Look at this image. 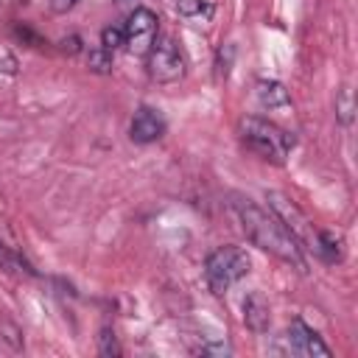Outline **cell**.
<instances>
[{
  "label": "cell",
  "mask_w": 358,
  "mask_h": 358,
  "mask_svg": "<svg viewBox=\"0 0 358 358\" xmlns=\"http://www.w3.org/2000/svg\"><path fill=\"white\" fill-rule=\"evenodd\" d=\"M241 137L249 151H255L257 157H263L274 165H282L285 157L296 145V137L291 131L280 129L277 123H271L266 117H255V115L241 120Z\"/></svg>",
  "instance_id": "2"
},
{
  "label": "cell",
  "mask_w": 358,
  "mask_h": 358,
  "mask_svg": "<svg viewBox=\"0 0 358 358\" xmlns=\"http://www.w3.org/2000/svg\"><path fill=\"white\" fill-rule=\"evenodd\" d=\"M87 67H90L92 73H101V76L112 73V53H109V50H103L101 45H98V48H92V50L87 53Z\"/></svg>",
  "instance_id": "15"
},
{
  "label": "cell",
  "mask_w": 358,
  "mask_h": 358,
  "mask_svg": "<svg viewBox=\"0 0 358 358\" xmlns=\"http://www.w3.org/2000/svg\"><path fill=\"white\" fill-rule=\"evenodd\" d=\"M145 67L151 81L157 84H176L185 76V56L179 50V45L173 39H159L151 45V50L145 53Z\"/></svg>",
  "instance_id": "5"
},
{
  "label": "cell",
  "mask_w": 358,
  "mask_h": 358,
  "mask_svg": "<svg viewBox=\"0 0 358 358\" xmlns=\"http://www.w3.org/2000/svg\"><path fill=\"white\" fill-rule=\"evenodd\" d=\"M266 201L271 207V213L280 218V224L291 232V238L302 246V249H313L316 246V229L308 221V215L280 190H266Z\"/></svg>",
  "instance_id": "4"
},
{
  "label": "cell",
  "mask_w": 358,
  "mask_h": 358,
  "mask_svg": "<svg viewBox=\"0 0 358 358\" xmlns=\"http://www.w3.org/2000/svg\"><path fill=\"white\" fill-rule=\"evenodd\" d=\"M123 45H126V34H123V28H117V25H106V28L101 31V48H103V50L115 53V50L123 48Z\"/></svg>",
  "instance_id": "17"
},
{
  "label": "cell",
  "mask_w": 358,
  "mask_h": 358,
  "mask_svg": "<svg viewBox=\"0 0 358 358\" xmlns=\"http://www.w3.org/2000/svg\"><path fill=\"white\" fill-rule=\"evenodd\" d=\"M98 352L103 358H117L120 355V344H117V336L112 327H101V336H98Z\"/></svg>",
  "instance_id": "16"
},
{
  "label": "cell",
  "mask_w": 358,
  "mask_h": 358,
  "mask_svg": "<svg viewBox=\"0 0 358 358\" xmlns=\"http://www.w3.org/2000/svg\"><path fill=\"white\" fill-rule=\"evenodd\" d=\"M352 115H355L352 90H350V87H341V92L336 95V120H338L341 126H350V123H352Z\"/></svg>",
  "instance_id": "13"
},
{
  "label": "cell",
  "mask_w": 358,
  "mask_h": 358,
  "mask_svg": "<svg viewBox=\"0 0 358 358\" xmlns=\"http://www.w3.org/2000/svg\"><path fill=\"white\" fill-rule=\"evenodd\" d=\"M232 210H235V215L241 221V229L246 232V238L257 249H263L271 257L294 266L296 271H305L308 268V260L302 255V246L291 238V232L280 224V218L274 213H266L260 204H255L252 199H243V196H235Z\"/></svg>",
  "instance_id": "1"
},
{
  "label": "cell",
  "mask_w": 358,
  "mask_h": 358,
  "mask_svg": "<svg viewBox=\"0 0 358 358\" xmlns=\"http://www.w3.org/2000/svg\"><path fill=\"white\" fill-rule=\"evenodd\" d=\"M0 268L8 271V274H28V277L36 274V268H34L20 252H14V249H11L8 243H3V241H0Z\"/></svg>",
  "instance_id": "12"
},
{
  "label": "cell",
  "mask_w": 358,
  "mask_h": 358,
  "mask_svg": "<svg viewBox=\"0 0 358 358\" xmlns=\"http://www.w3.org/2000/svg\"><path fill=\"white\" fill-rule=\"evenodd\" d=\"M59 45H62V50H64V53H70V56L81 50V39H78L76 34H73V36H67V39H62Z\"/></svg>",
  "instance_id": "19"
},
{
  "label": "cell",
  "mask_w": 358,
  "mask_h": 358,
  "mask_svg": "<svg viewBox=\"0 0 358 358\" xmlns=\"http://www.w3.org/2000/svg\"><path fill=\"white\" fill-rule=\"evenodd\" d=\"M232 56H235V48H232V45H229V50H227V59L218 53V64H215V67H218V78H227V76H229V64H232Z\"/></svg>",
  "instance_id": "18"
},
{
  "label": "cell",
  "mask_w": 358,
  "mask_h": 358,
  "mask_svg": "<svg viewBox=\"0 0 358 358\" xmlns=\"http://www.w3.org/2000/svg\"><path fill=\"white\" fill-rule=\"evenodd\" d=\"M157 14L151 8H134L123 25L126 34V48L134 56H145L151 50V45L157 42Z\"/></svg>",
  "instance_id": "6"
},
{
  "label": "cell",
  "mask_w": 358,
  "mask_h": 358,
  "mask_svg": "<svg viewBox=\"0 0 358 358\" xmlns=\"http://www.w3.org/2000/svg\"><path fill=\"white\" fill-rule=\"evenodd\" d=\"M252 271V260L241 246H218L204 260V280L213 294H227L235 282H241Z\"/></svg>",
  "instance_id": "3"
},
{
  "label": "cell",
  "mask_w": 358,
  "mask_h": 358,
  "mask_svg": "<svg viewBox=\"0 0 358 358\" xmlns=\"http://www.w3.org/2000/svg\"><path fill=\"white\" fill-rule=\"evenodd\" d=\"M285 341H288V350L296 352V355H313V358H330V347L322 341V336L308 327L302 319H294L285 330Z\"/></svg>",
  "instance_id": "8"
},
{
  "label": "cell",
  "mask_w": 358,
  "mask_h": 358,
  "mask_svg": "<svg viewBox=\"0 0 358 358\" xmlns=\"http://www.w3.org/2000/svg\"><path fill=\"white\" fill-rule=\"evenodd\" d=\"M255 98H257V103L263 106V109H285V106H291V95H288V90H285V84L282 81H277V78H257V84H255Z\"/></svg>",
  "instance_id": "10"
},
{
  "label": "cell",
  "mask_w": 358,
  "mask_h": 358,
  "mask_svg": "<svg viewBox=\"0 0 358 358\" xmlns=\"http://www.w3.org/2000/svg\"><path fill=\"white\" fill-rule=\"evenodd\" d=\"M176 11L187 20L196 17H210L213 14V3L210 0H176Z\"/></svg>",
  "instance_id": "14"
},
{
  "label": "cell",
  "mask_w": 358,
  "mask_h": 358,
  "mask_svg": "<svg viewBox=\"0 0 358 358\" xmlns=\"http://www.w3.org/2000/svg\"><path fill=\"white\" fill-rule=\"evenodd\" d=\"M313 255L322 260V263H341L344 260V241L341 235L330 232V229H316V246H313Z\"/></svg>",
  "instance_id": "11"
},
{
  "label": "cell",
  "mask_w": 358,
  "mask_h": 358,
  "mask_svg": "<svg viewBox=\"0 0 358 358\" xmlns=\"http://www.w3.org/2000/svg\"><path fill=\"white\" fill-rule=\"evenodd\" d=\"M241 308H243V324L252 333H257V336L268 333V327H271V308H268V299L263 296V291H249L243 296Z\"/></svg>",
  "instance_id": "9"
},
{
  "label": "cell",
  "mask_w": 358,
  "mask_h": 358,
  "mask_svg": "<svg viewBox=\"0 0 358 358\" xmlns=\"http://www.w3.org/2000/svg\"><path fill=\"white\" fill-rule=\"evenodd\" d=\"M165 129H168V123H165L162 112L143 103V106H137L134 115H131L129 137H131V143H137V145H148V143H157V140L165 134Z\"/></svg>",
  "instance_id": "7"
},
{
  "label": "cell",
  "mask_w": 358,
  "mask_h": 358,
  "mask_svg": "<svg viewBox=\"0 0 358 358\" xmlns=\"http://www.w3.org/2000/svg\"><path fill=\"white\" fill-rule=\"evenodd\" d=\"M76 3H78V0H50L48 6H50V11H53V14H67Z\"/></svg>",
  "instance_id": "20"
}]
</instances>
